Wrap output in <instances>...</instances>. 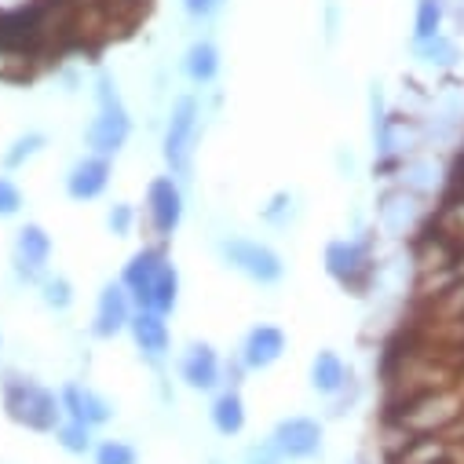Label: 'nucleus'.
Masks as SVG:
<instances>
[{
  "label": "nucleus",
  "instance_id": "f257e3e1",
  "mask_svg": "<svg viewBox=\"0 0 464 464\" xmlns=\"http://www.w3.org/2000/svg\"><path fill=\"white\" fill-rule=\"evenodd\" d=\"M0 395H5V410L15 424L30 428V431H52L63 424V402L55 399V392H48L44 384H37L34 377L8 370L0 381Z\"/></svg>",
  "mask_w": 464,
  "mask_h": 464
},
{
  "label": "nucleus",
  "instance_id": "f03ea898",
  "mask_svg": "<svg viewBox=\"0 0 464 464\" xmlns=\"http://www.w3.org/2000/svg\"><path fill=\"white\" fill-rule=\"evenodd\" d=\"M95 102H99V113H95V121L88 125L84 140H88L92 154L113 158L132 136V118H129V110H125V102L118 95V84H113L110 73L95 77Z\"/></svg>",
  "mask_w": 464,
  "mask_h": 464
},
{
  "label": "nucleus",
  "instance_id": "7ed1b4c3",
  "mask_svg": "<svg viewBox=\"0 0 464 464\" xmlns=\"http://www.w3.org/2000/svg\"><path fill=\"white\" fill-rule=\"evenodd\" d=\"M198 118H201V102L194 95H179L169 110V125L161 140L165 165L176 179H190V154H194V136H198Z\"/></svg>",
  "mask_w": 464,
  "mask_h": 464
},
{
  "label": "nucleus",
  "instance_id": "20e7f679",
  "mask_svg": "<svg viewBox=\"0 0 464 464\" xmlns=\"http://www.w3.org/2000/svg\"><path fill=\"white\" fill-rule=\"evenodd\" d=\"M325 271L333 282H340L343 289H352L355 296H362L377 275L373 267V253H370V242H329L325 246Z\"/></svg>",
  "mask_w": 464,
  "mask_h": 464
},
{
  "label": "nucleus",
  "instance_id": "39448f33",
  "mask_svg": "<svg viewBox=\"0 0 464 464\" xmlns=\"http://www.w3.org/2000/svg\"><path fill=\"white\" fill-rule=\"evenodd\" d=\"M219 253L230 267L242 271L253 282H260V285H275L285 275L282 256L271 246H260V242H249V238H227V242H219Z\"/></svg>",
  "mask_w": 464,
  "mask_h": 464
},
{
  "label": "nucleus",
  "instance_id": "423d86ee",
  "mask_svg": "<svg viewBox=\"0 0 464 464\" xmlns=\"http://www.w3.org/2000/svg\"><path fill=\"white\" fill-rule=\"evenodd\" d=\"M147 216H150V227L161 242H169L176 235V227L183 219V190H179L176 176H158L147 187Z\"/></svg>",
  "mask_w": 464,
  "mask_h": 464
},
{
  "label": "nucleus",
  "instance_id": "0eeeda50",
  "mask_svg": "<svg viewBox=\"0 0 464 464\" xmlns=\"http://www.w3.org/2000/svg\"><path fill=\"white\" fill-rule=\"evenodd\" d=\"M12 260H15V275H19L23 282H44V278H48L52 238H48V230H44L41 223H26V227H19Z\"/></svg>",
  "mask_w": 464,
  "mask_h": 464
},
{
  "label": "nucleus",
  "instance_id": "6e6552de",
  "mask_svg": "<svg viewBox=\"0 0 464 464\" xmlns=\"http://www.w3.org/2000/svg\"><path fill=\"white\" fill-rule=\"evenodd\" d=\"M271 442L285 460H311L322 453V424L314 417H285L278 420Z\"/></svg>",
  "mask_w": 464,
  "mask_h": 464
},
{
  "label": "nucleus",
  "instance_id": "1a4fd4ad",
  "mask_svg": "<svg viewBox=\"0 0 464 464\" xmlns=\"http://www.w3.org/2000/svg\"><path fill=\"white\" fill-rule=\"evenodd\" d=\"M132 322V296L121 282H106L102 293H99V304H95V318H92V336L99 340H110L118 336L121 329H129Z\"/></svg>",
  "mask_w": 464,
  "mask_h": 464
},
{
  "label": "nucleus",
  "instance_id": "9d476101",
  "mask_svg": "<svg viewBox=\"0 0 464 464\" xmlns=\"http://www.w3.org/2000/svg\"><path fill=\"white\" fill-rule=\"evenodd\" d=\"M169 264V256H165V249L161 246H147V249H140L129 264H125V275H121V285L129 289V296H132V304L143 311L147 307V300H150V285H154V278H158V271Z\"/></svg>",
  "mask_w": 464,
  "mask_h": 464
},
{
  "label": "nucleus",
  "instance_id": "9b49d317",
  "mask_svg": "<svg viewBox=\"0 0 464 464\" xmlns=\"http://www.w3.org/2000/svg\"><path fill=\"white\" fill-rule=\"evenodd\" d=\"M285 355V333L271 322H260L249 329L246 347H242V362L246 370H271Z\"/></svg>",
  "mask_w": 464,
  "mask_h": 464
},
{
  "label": "nucleus",
  "instance_id": "f8f14e48",
  "mask_svg": "<svg viewBox=\"0 0 464 464\" xmlns=\"http://www.w3.org/2000/svg\"><path fill=\"white\" fill-rule=\"evenodd\" d=\"M110 158H102V154H88V158H81L73 169H70V176H66V194L73 198V201H95L106 187H110Z\"/></svg>",
  "mask_w": 464,
  "mask_h": 464
},
{
  "label": "nucleus",
  "instance_id": "ddd939ff",
  "mask_svg": "<svg viewBox=\"0 0 464 464\" xmlns=\"http://www.w3.org/2000/svg\"><path fill=\"white\" fill-rule=\"evenodd\" d=\"M179 377L194 388V392H212L219 384V355L216 347L205 340H194L183 359H179Z\"/></svg>",
  "mask_w": 464,
  "mask_h": 464
},
{
  "label": "nucleus",
  "instance_id": "4468645a",
  "mask_svg": "<svg viewBox=\"0 0 464 464\" xmlns=\"http://www.w3.org/2000/svg\"><path fill=\"white\" fill-rule=\"evenodd\" d=\"M59 402H63V413L70 420H81L88 428H99V424H106L113 417V402L102 399L92 388H81V384H66L63 395H59Z\"/></svg>",
  "mask_w": 464,
  "mask_h": 464
},
{
  "label": "nucleus",
  "instance_id": "2eb2a0df",
  "mask_svg": "<svg viewBox=\"0 0 464 464\" xmlns=\"http://www.w3.org/2000/svg\"><path fill=\"white\" fill-rule=\"evenodd\" d=\"M129 333H132L136 347H140L147 359H161V355L169 352V343H172L169 322H165V314H158V311H132Z\"/></svg>",
  "mask_w": 464,
  "mask_h": 464
},
{
  "label": "nucleus",
  "instance_id": "dca6fc26",
  "mask_svg": "<svg viewBox=\"0 0 464 464\" xmlns=\"http://www.w3.org/2000/svg\"><path fill=\"white\" fill-rule=\"evenodd\" d=\"M355 377H352V370L343 366V359L336 355V352H318L314 359H311V388L318 392V395H340V392H347V384H352Z\"/></svg>",
  "mask_w": 464,
  "mask_h": 464
},
{
  "label": "nucleus",
  "instance_id": "f3484780",
  "mask_svg": "<svg viewBox=\"0 0 464 464\" xmlns=\"http://www.w3.org/2000/svg\"><path fill=\"white\" fill-rule=\"evenodd\" d=\"M208 417H212V428L219 431V435H238L242 428H246V402H242V392L238 388H227V392H219L216 395V402H212V410H208Z\"/></svg>",
  "mask_w": 464,
  "mask_h": 464
},
{
  "label": "nucleus",
  "instance_id": "a211bd4d",
  "mask_svg": "<svg viewBox=\"0 0 464 464\" xmlns=\"http://www.w3.org/2000/svg\"><path fill=\"white\" fill-rule=\"evenodd\" d=\"M187 77L194 84H212L219 77V48L212 41H194L187 48Z\"/></svg>",
  "mask_w": 464,
  "mask_h": 464
},
{
  "label": "nucleus",
  "instance_id": "6ab92c4d",
  "mask_svg": "<svg viewBox=\"0 0 464 464\" xmlns=\"http://www.w3.org/2000/svg\"><path fill=\"white\" fill-rule=\"evenodd\" d=\"M446 23V0H417V15H413V44L435 41Z\"/></svg>",
  "mask_w": 464,
  "mask_h": 464
},
{
  "label": "nucleus",
  "instance_id": "aec40b11",
  "mask_svg": "<svg viewBox=\"0 0 464 464\" xmlns=\"http://www.w3.org/2000/svg\"><path fill=\"white\" fill-rule=\"evenodd\" d=\"M176 300H179V271H176L172 264H165V267L158 271L154 285H150V300H147V307H143V311L169 314V311L176 307Z\"/></svg>",
  "mask_w": 464,
  "mask_h": 464
},
{
  "label": "nucleus",
  "instance_id": "412c9836",
  "mask_svg": "<svg viewBox=\"0 0 464 464\" xmlns=\"http://www.w3.org/2000/svg\"><path fill=\"white\" fill-rule=\"evenodd\" d=\"M44 147H48V136H44V132H26V136H19V140L5 150V169H8V172L23 169V165H26L30 158H37Z\"/></svg>",
  "mask_w": 464,
  "mask_h": 464
},
{
  "label": "nucleus",
  "instance_id": "4be33fe9",
  "mask_svg": "<svg viewBox=\"0 0 464 464\" xmlns=\"http://www.w3.org/2000/svg\"><path fill=\"white\" fill-rule=\"evenodd\" d=\"M55 442H59L66 453H88V450H92V428L66 417V420L55 428Z\"/></svg>",
  "mask_w": 464,
  "mask_h": 464
},
{
  "label": "nucleus",
  "instance_id": "5701e85b",
  "mask_svg": "<svg viewBox=\"0 0 464 464\" xmlns=\"http://www.w3.org/2000/svg\"><path fill=\"white\" fill-rule=\"evenodd\" d=\"M41 300H44L52 311H66V307L73 304V285H70V278L48 275V278L41 282Z\"/></svg>",
  "mask_w": 464,
  "mask_h": 464
},
{
  "label": "nucleus",
  "instance_id": "b1692460",
  "mask_svg": "<svg viewBox=\"0 0 464 464\" xmlns=\"http://www.w3.org/2000/svg\"><path fill=\"white\" fill-rule=\"evenodd\" d=\"M413 48H417V55H420L424 63H431V66H450V63H457V44H453L446 34H439L435 41L413 44Z\"/></svg>",
  "mask_w": 464,
  "mask_h": 464
},
{
  "label": "nucleus",
  "instance_id": "393cba45",
  "mask_svg": "<svg viewBox=\"0 0 464 464\" xmlns=\"http://www.w3.org/2000/svg\"><path fill=\"white\" fill-rule=\"evenodd\" d=\"M95 464H140V453L121 439H106L95 446Z\"/></svg>",
  "mask_w": 464,
  "mask_h": 464
},
{
  "label": "nucleus",
  "instance_id": "a878e982",
  "mask_svg": "<svg viewBox=\"0 0 464 464\" xmlns=\"http://www.w3.org/2000/svg\"><path fill=\"white\" fill-rule=\"evenodd\" d=\"M23 212V190H19V183L15 179H8V176H0V216H19Z\"/></svg>",
  "mask_w": 464,
  "mask_h": 464
},
{
  "label": "nucleus",
  "instance_id": "bb28decb",
  "mask_svg": "<svg viewBox=\"0 0 464 464\" xmlns=\"http://www.w3.org/2000/svg\"><path fill=\"white\" fill-rule=\"evenodd\" d=\"M132 223H136V212H132V205H125V201H118V205L106 212V227L113 230V235H129Z\"/></svg>",
  "mask_w": 464,
  "mask_h": 464
},
{
  "label": "nucleus",
  "instance_id": "cd10ccee",
  "mask_svg": "<svg viewBox=\"0 0 464 464\" xmlns=\"http://www.w3.org/2000/svg\"><path fill=\"white\" fill-rule=\"evenodd\" d=\"M285 457L275 450V442H260V446H249L246 453V464H282Z\"/></svg>",
  "mask_w": 464,
  "mask_h": 464
},
{
  "label": "nucleus",
  "instance_id": "c85d7f7f",
  "mask_svg": "<svg viewBox=\"0 0 464 464\" xmlns=\"http://www.w3.org/2000/svg\"><path fill=\"white\" fill-rule=\"evenodd\" d=\"M289 205H293V198H289L285 190H282V194H275V198H271V205L264 208V219H267V223H285Z\"/></svg>",
  "mask_w": 464,
  "mask_h": 464
},
{
  "label": "nucleus",
  "instance_id": "c756f323",
  "mask_svg": "<svg viewBox=\"0 0 464 464\" xmlns=\"http://www.w3.org/2000/svg\"><path fill=\"white\" fill-rule=\"evenodd\" d=\"M183 5H187V15L190 19H212L219 12L223 0H183Z\"/></svg>",
  "mask_w": 464,
  "mask_h": 464
}]
</instances>
